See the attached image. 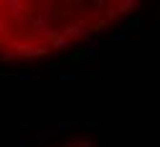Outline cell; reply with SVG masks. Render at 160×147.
<instances>
[{
	"label": "cell",
	"mask_w": 160,
	"mask_h": 147,
	"mask_svg": "<svg viewBox=\"0 0 160 147\" xmlns=\"http://www.w3.org/2000/svg\"><path fill=\"white\" fill-rule=\"evenodd\" d=\"M132 0H0V58L23 61L79 46L135 10Z\"/></svg>",
	"instance_id": "6da1fadb"
},
{
	"label": "cell",
	"mask_w": 160,
	"mask_h": 147,
	"mask_svg": "<svg viewBox=\"0 0 160 147\" xmlns=\"http://www.w3.org/2000/svg\"><path fill=\"white\" fill-rule=\"evenodd\" d=\"M51 147H94V140L92 137H71V140H64V142L51 145Z\"/></svg>",
	"instance_id": "7a4b0ae2"
}]
</instances>
